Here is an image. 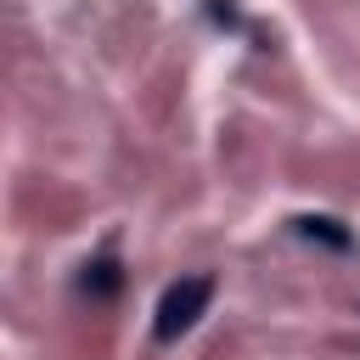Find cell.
Here are the masks:
<instances>
[{
    "mask_svg": "<svg viewBox=\"0 0 360 360\" xmlns=\"http://www.w3.org/2000/svg\"><path fill=\"white\" fill-rule=\"evenodd\" d=\"M84 287H96V292H118V270H112V259L84 264Z\"/></svg>",
    "mask_w": 360,
    "mask_h": 360,
    "instance_id": "3",
    "label": "cell"
},
{
    "mask_svg": "<svg viewBox=\"0 0 360 360\" xmlns=\"http://www.w3.org/2000/svg\"><path fill=\"white\" fill-rule=\"evenodd\" d=\"M292 231H298V236H309V242L321 236V242H326V248H338V253H349V248H354V236H349L338 219H326V214H298V219H292Z\"/></svg>",
    "mask_w": 360,
    "mask_h": 360,
    "instance_id": "2",
    "label": "cell"
},
{
    "mask_svg": "<svg viewBox=\"0 0 360 360\" xmlns=\"http://www.w3.org/2000/svg\"><path fill=\"white\" fill-rule=\"evenodd\" d=\"M208 298H214V276H180V281H169L163 298H158V315H152V338L158 343H180L208 315Z\"/></svg>",
    "mask_w": 360,
    "mask_h": 360,
    "instance_id": "1",
    "label": "cell"
}]
</instances>
